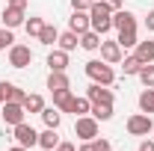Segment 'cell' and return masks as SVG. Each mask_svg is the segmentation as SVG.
I'll return each instance as SVG.
<instances>
[{"mask_svg": "<svg viewBox=\"0 0 154 151\" xmlns=\"http://www.w3.org/2000/svg\"><path fill=\"white\" fill-rule=\"evenodd\" d=\"M89 24H92V30L101 33V36H107L110 30H113V9L110 6H104L101 0L92 3V9H89Z\"/></svg>", "mask_w": 154, "mask_h": 151, "instance_id": "obj_1", "label": "cell"}, {"mask_svg": "<svg viewBox=\"0 0 154 151\" xmlns=\"http://www.w3.org/2000/svg\"><path fill=\"white\" fill-rule=\"evenodd\" d=\"M83 71H86V77H89L92 83H101V86H113V80H116L113 65L104 62V59H89Z\"/></svg>", "mask_w": 154, "mask_h": 151, "instance_id": "obj_2", "label": "cell"}, {"mask_svg": "<svg viewBox=\"0 0 154 151\" xmlns=\"http://www.w3.org/2000/svg\"><path fill=\"white\" fill-rule=\"evenodd\" d=\"M128 133L131 136H148V133L154 131V122H151V116L148 113H134L131 119H128Z\"/></svg>", "mask_w": 154, "mask_h": 151, "instance_id": "obj_3", "label": "cell"}, {"mask_svg": "<svg viewBox=\"0 0 154 151\" xmlns=\"http://www.w3.org/2000/svg\"><path fill=\"white\" fill-rule=\"evenodd\" d=\"M74 133H77V139H83V142H92L98 136V119L95 116H77V122H74Z\"/></svg>", "mask_w": 154, "mask_h": 151, "instance_id": "obj_4", "label": "cell"}, {"mask_svg": "<svg viewBox=\"0 0 154 151\" xmlns=\"http://www.w3.org/2000/svg\"><path fill=\"white\" fill-rule=\"evenodd\" d=\"M101 59L104 62H110V65H119L122 59H125V48L116 42V39H101Z\"/></svg>", "mask_w": 154, "mask_h": 151, "instance_id": "obj_5", "label": "cell"}, {"mask_svg": "<svg viewBox=\"0 0 154 151\" xmlns=\"http://www.w3.org/2000/svg\"><path fill=\"white\" fill-rule=\"evenodd\" d=\"M30 62H33L30 45H12V48H9V65H12V68H27Z\"/></svg>", "mask_w": 154, "mask_h": 151, "instance_id": "obj_6", "label": "cell"}, {"mask_svg": "<svg viewBox=\"0 0 154 151\" xmlns=\"http://www.w3.org/2000/svg\"><path fill=\"white\" fill-rule=\"evenodd\" d=\"M15 142L24 145V148H33V145H38V131L33 125L21 122V125H15Z\"/></svg>", "mask_w": 154, "mask_h": 151, "instance_id": "obj_7", "label": "cell"}, {"mask_svg": "<svg viewBox=\"0 0 154 151\" xmlns=\"http://www.w3.org/2000/svg\"><path fill=\"white\" fill-rule=\"evenodd\" d=\"M24 116H27V110H24V104H18V101H3V122L6 125H21L24 122Z\"/></svg>", "mask_w": 154, "mask_h": 151, "instance_id": "obj_8", "label": "cell"}, {"mask_svg": "<svg viewBox=\"0 0 154 151\" xmlns=\"http://www.w3.org/2000/svg\"><path fill=\"white\" fill-rule=\"evenodd\" d=\"M86 98H89L92 104H113V101H116L113 89H107V86H101V83H89V89H86Z\"/></svg>", "mask_w": 154, "mask_h": 151, "instance_id": "obj_9", "label": "cell"}, {"mask_svg": "<svg viewBox=\"0 0 154 151\" xmlns=\"http://www.w3.org/2000/svg\"><path fill=\"white\" fill-rule=\"evenodd\" d=\"M27 9H18V6H9L6 3V9H3V27H9V30H15V27H24V21H27V15H24Z\"/></svg>", "mask_w": 154, "mask_h": 151, "instance_id": "obj_10", "label": "cell"}, {"mask_svg": "<svg viewBox=\"0 0 154 151\" xmlns=\"http://www.w3.org/2000/svg\"><path fill=\"white\" fill-rule=\"evenodd\" d=\"M113 30H136V15L131 9H116L113 12Z\"/></svg>", "mask_w": 154, "mask_h": 151, "instance_id": "obj_11", "label": "cell"}, {"mask_svg": "<svg viewBox=\"0 0 154 151\" xmlns=\"http://www.w3.org/2000/svg\"><path fill=\"white\" fill-rule=\"evenodd\" d=\"M68 30L71 33H86V30H92V24H89V12H77V9H71V18H68Z\"/></svg>", "mask_w": 154, "mask_h": 151, "instance_id": "obj_12", "label": "cell"}, {"mask_svg": "<svg viewBox=\"0 0 154 151\" xmlns=\"http://www.w3.org/2000/svg\"><path fill=\"white\" fill-rule=\"evenodd\" d=\"M59 142H62V139H59L57 128H45V131L38 133V145H42V151H57Z\"/></svg>", "mask_w": 154, "mask_h": 151, "instance_id": "obj_13", "label": "cell"}, {"mask_svg": "<svg viewBox=\"0 0 154 151\" xmlns=\"http://www.w3.org/2000/svg\"><path fill=\"white\" fill-rule=\"evenodd\" d=\"M48 68H51V71H65V68H68V51H62V48L51 51V54H48Z\"/></svg>", "mask_w": 154, "mask_h": 151, "instance_id": "obj_14", "label": "cell"}, {"mask_svg": "<svg viewBox=\"0 0 154 151\" xmlns=\"http://www.w3.org/2000/svg\"><path fill=\"white\" fill-rule=\"evenodd\" d=\"M48 89L51 92H57V89H71V80L65 71H51L48 74Z\"/></svg>", "mask_w": 154, "mask_h": 151, "instance_id": "obj_15", "label": "cell"}, {"mask_svg": "<svg viewBox=\"0 0 154 151\" xmlns=\"http://www.w3.org/2000/svg\"><path fill=\"white\" fill-rule=\"evenodd\" d=\"M136 59L145 65V62H154V39H145V42H136Z\"/></svg>", "mask_w": 154, "mask_h": 151, "instance_id": "obj_16", "label": "cell"}, {"mask_svg": "<svg viewBox=\"0 0 154 151\" xmlns=\"http://www.w3.org/2000/svg\"><path fill=\"white\" fill-rule=\"evenodd\" d=\"M51 95H54V107H57L59 113H68L74 92H71V89H57V92H51Z\"/></svg>", "mask_w": 154, "mask_h": 151, "instance_id": "obj_17", "label": "cell"}, {"mask_svg": "<svg viewBox=\"0 0 154 151\" xmlns=\"http://www.w3.org/2000/svg\"><path fill=\"white\" fill-rule=\"evenodd\" d=\"M101 33H95V30H86V33H80V48L83 51H98L101 48Z\"/></svg>", "mask_w": 154, "mask_h": 151, "instance_id": "obj_18", "label": "cell"}, {"mask_svg": "<svg viewBox=\"0 0 154 151\" xmlns=\"http://www.w3.org/2000/svg\"><path fill=\"white\" fill-rule=\"evenodd\" d=\"M42 122H45V128H57L59 131V125H62V113H59L57 107H45V110H42Z\"/></svg>", "mask_w": 154, "mask_h": 151, "instance_id": "obj_19", "label": "cell"}, {"mask_svg": "<svg viewBox=\"0 0 154 151\" xmlns=\"http://www.w3.org/2000/svg\"><path fill=\"white\" fill-rule=\"evenodd\" d=\"M57 45L62 48V51H68V54H71V51H77V48H80V36H77V33H71V30H68V33H59Z\"/></svg>", "mask_w": 154, "mask_h": 151, "instance_id": "obj_20", "label": "cell"}, {"mask_svg": "<svg viewBox=\"0 0 154 151\" xmlns=\"http://www.w3.org/2000/svg\"><path fill=\"white\" fill-rule=\"evenodd\" d=\"M68 113H74V116H89L92 113V101L89 98H71V107H68Z\"/></svg>", "mask_w": 154, "mask_h": 151, "instance_id": "obj_21", "label": "cell"}, {"mask_svg": "<svg viewBox=\"0 0 154 151\" xmlns=\"http://www.w3.org/2000/svg\"><path fill=\"white\" fill-rule=\"evenodd\" d=\"M136 104H139V113H154V89H142L139 98H136Z\"/></svg>", "mask_w": 154, "mask_h": 151, "instance_id": "obj_22", "label": "cell"}, {"mask_svg": "<svg viewBox=\"0 0 154 151\" xmlns=\"http://www.w3.org/2000/svg\"><path fill=\"white\" fill-rule=\"evenodd\" d=\"M139 68H142V62L136 59V54H131V57L122 59V71H125V77H136V74H139Z\"/></svg>", "mask_w": 154, "mask_h": 151, "instance_id": "obj_23", "label": "cell"}, {"mask_svg": "<svg viewBox=\"0 0 154 151\" xmlns=\"http://www.w3.org/2000/svg\"><path fill=\"white\" fill-rule=\"evenodd\" d=\"M57 39H59V30L54 24H45V27H42V33H38V42H42V45L51 48V45H57Z\"/></svg>", "mask_w": 154, "mask_h": 151, "instance_id": "obj_24", "label": "cell"}, {"mask_svg": "<svg viewBox=\"0 0 154 151\" xmlns=\"http://www.w3.org/2000/svg\"><path fill=\"white\" fill-rule=\"evenodd\" d=\"M116 42H119L125 51H128V48H136V42H139V33H136V30H119V39H116Z\"/></svg>", "mask_w": 154, "mask_h": 151, "instance_id": "obj_25", "label": "cell"}, {"mask_svg": "<svg viewBox=\"0 0 154 151\" xmlns=\"http://www.w3.org/2000/svg\"><path fill=\"white\" fill-rule=\"evenodd\" d=\"M136 77H139V83H142L145 89H154V62H145Z\"/></svg>", "mask_w": 154, "mask_h": 151, "instance_id": "obj_26", "label": "cell"}, {"mask_svg": "<svg viewBox=\"0 0 154 151\" xmlns=\"http://www.w3.org/2000/svg\"><path fill=\"white\" fill-rule=\"evenodd\" d=\"M24 110H27V113H42V110H45V98H42V95H27V98H24Z\"/></svg>", "mask_w": 154, "mask_h": 151, "instance_id": "obj_27", "label": "cell"}, {"mask_svg": "<svg viewBox=\"0 0 154 151\" xmlns=\"http://www.w3.org/2000/svg\"><path fill=\"white\" fill-rule=\"evenodd\" d=\"M89 116H95L98 122H110L113 119V104H92V113Z\"/></svg>", "mask_w": 154, "mask_h": 151, "instance_id": "obj_28", "label": "cell"}, {"mask_svg": "<svg viewBox=\"0 0 154 151\" xmlns=\"http://www.w3.org/2000/svg\"><path fill=\"white\" fill-rule=\"evenodd\" d=\"M42 27H45V21H42V18H36V15L24 21V30H27V36H36V39H38V33H42Z\"/></svg>", "mask_w": 154, "mask_h": 151, "instance_id": "obj_29", "label": "cell"}, {"mask_svg": "<svg viewBox=\"0 0 154 151\" xmlns=\"http://www.w3.org/2000/svg\"><path fill=\"white\" fill-rule=\"evenodd\" d=\"M24 98H27V92H24L21 86H15V83H9V92H6V101H18V104H24Z\"/></svg>", "mask_w": 154, "mask_h": 151, "instance_id": "obj_30", "label": "cell"}, {"mask_svg": "<svg viewBox=\"0 0 154 151\" xmlns=\"http://www.w3.org/2000/svg\"><path fill=\"white\" fill-rule=\"evenodd\" d=\"M12 45H15L12 30H9V27H0V51H6V48H12Z\"/></svg>", "mask_w": 154, "mask_h": 151, "instance_id": "obj_31", "label": "cell"}, {"mask_svg": "<svg viewBox=\"0 0 154 151\" xmlns=\"http://www.w3.org/2000/svg\"><path fill=\"white\" fill-rule=\"evenodd\" d=\"M92 3H95V0H71V9H77V12H89Z\"/></svg>", "mask_w": 154, "mask_h": 151, "instance_id": "obj_32", "label": "cell"}, {"mask_svg": "<svg viewBox=\"0 0 154 151\" xmlns=\"http://www.w3.org/2000/svg\"><path fill=\"white\" fill-rule=\"evenodd\" d=\"M92 145H95V151H113V148H110V139H101V136L92 139Z\"/></svg>", "mask_w": 154, "mask_h": 151, "instance_id": "obj_33", "label": "cell"}, {"mask_svg": "<svg viewBox=\"0 0 154 151\" xmlns=\"http://www.w3.org/2000/svg\"><path fill=\"white\" fill-rule=\"evenodd\" d=\"M142 21H145V30H148V33H154V9H151V12H148Z\"/></svg>", "mask_w": 154, "mask_h": 151, "instance_id": "obj_34", "label": "cell"}, {"mask_svg": "<svg viewBox=\"0 0 154 151\" xmlns=\"http://www.w3.org/2000/svg\"><path fill=\"white\" fill-rule=\"evenodd\" d=\"M6 92H9V83L0 80V107H3V101H6Z\"/></svg>", "mask_w": 154, "mask_h": 151, "instance_id": "obj_35", "label": "cell"}, {"mask_svg": "<svg viewBox=\"0 0 154 151\" xmlns=\"http://www.w3.org/2000/svg\"><path fill=\"white\" fill-rule=\"evenodd\" d=\"M139 151H154V139H142L139 142Z\"/></svg>", "mask_w": 154, "mask_h": 151, "instance_id": "obj_36", "label": "cell"}, {"mask_svg": "<svg viewBox=\"0 0 154 151\" xmlns=\"http://www.w3.org/2000/svg\"><path fill=\"white\" fill-rule=\"evenodd\" d=\"M101 3H104V6H110L113 12H116V9H122V0H101Z\"/></svg>", "mask_w": 154, "mask_h": 151, "instance_id": "obj_37", "label": "cell"}, {"mask_svg": "<svg viewBox=\"0 0 154 151\" xmlns=\"http://www.w3.org/2000/svg\"><path fill=\"white\" fill-rule=\"evenodd\" d=\"M57 151H77V148L71 145V142H59V145H57Z\"/></svg>", "mask_w": 154, "mask_h": 151, "instance_id": "obj_38", "label": "cell"}, {"mask_svg": "<svg viewBox=\"0 0 154 151\" xmlns=\"http://www.w3.org/2000/svg\"><path fill=\"white\" fill-rule=\"evenodd\" d=\"M9 6H18V9H27V0H6Z\"/></svg>", "mask_w": 154, "mask_h": 151, "instance_id": "obj_39", "label": "cell"}, {"mask_svg": "<svg viewBox=\"0 0 154 151\" xmlns=\"http://www.w3.org/2000/svg\"><path fill=\"white\" fill-rule=\"evenodd\" d=\"M77 151H95V145H92V142H83V145H80Z\"/></svg>", "mask_w": 154, "mask_h": 151, "instance_id": "obj_40", "label": "cell"}, {"mask_svg": "<svg viewBox=\"0 0 154 151\" xmlns=\"http://www.w3.org/2000/svg\"><path fill=\"white\" fill-rule=\"evenodd\" d=\"M6 151H30V148H24V145H18V142H15L12 148H6Z\"/></svg>", "mask_w": 154, "mask_h": 151, "instance_id": "obj_41", "label": "cell"}, {"mask_svg": "<svg viewBox=\"0 0 154 151\" xmlns=\"http://www.w3.org/2000/svg\"><path fill=\"white\" fill-rule=\"evenodd\" d=\"M151 133H154V131H151Z\"/></svg>", "mask_w": 154, "mask_h": 151, "instance_id": "obj_42", "label": "cell"}]
</instances>
